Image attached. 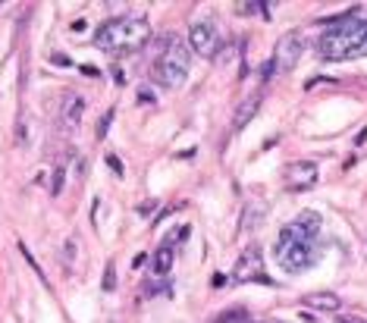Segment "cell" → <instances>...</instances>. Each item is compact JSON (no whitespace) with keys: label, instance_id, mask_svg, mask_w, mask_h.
<instances>
[{"label":"cell","instance_id":"obj_1","mask_svg":"<svg viewBox=\"0 0 367 323\" xmlns=\"http://www.w3.org/2000/svg\"><path fill=\"white\" fill-rule=\"evenodd\" d=\"M367 45V19L358 13L339 16L336 23H330V29L320 35L317 41V53L320 60H345L358 57L361 47Z\"/></svg>","mask_w":367,"mask_h":323},{"label":"cell","instance_id":"obj_2","mask_svg":"<svg viewBox=\"0 0 367 323\" xmlns=\"http://www.w3.org/2000/svg\"><path fill=\"white\" fill-rule=\"evenodd\" d=\"M147 38H151V23L145 16H117V19H107V23L97 25L95 47L107 53H126L145 47Z\"/></svg>","mask_w":367,"mask_h":323},{"label":"cell","instance_id":"obj_3","mask_svg":"<svg viewBox=\"0 0 367 323\" xmlns=\"http://www.w3.org/2000/svg\"><path fill=\"white\" fill-rule=\"evenodd\" d=\"M189 69H191V51L182 45V41L173 38L154 63L157 82H161L163 88H179V85L189 79Z\"/></svg>","mask_w":367,"mask_h":323},{"label":"cell","instance_id":"obj_4","mask_svg":"<svg viewBox=\"0 0 367 323\" xmlns=\"http://www.w3.org/2000/svg\"><path fill=\"white\" fill-rule=\"evenodd\" d=\"M276 261L289 273L311 270L320 261V245L317 242H276Z\"/></svg>","mask_w":367,"mask_h":323},{"label":"cell","instance_id":"obj_5","mask_svg":"<svg viewBox=\"0 0 367 323\" xmlns=\"http://www.w3.org/2000/svg\"><path fill=\"white\" fill-rule=\"evenodd\" d=\"M305 45H308V38H305V32L292 29L286 32V35L276 41V47H273V60H270V73H289V69H295V63L301 60V53H305Z\"/></svg>","mask_w":367,"mask_h":323},{"label":"cell","instance_id":"obj_6","mask_svg":"<svg viewBox=\"0 0 367 323\" xmlns=\"http://www.w3.org/2000/svg\"><path fill=\"white\" fill-rule=\"evenodd\" d=\"M189 51L204 60H213L220 53V32H217V25L211 19H198L189 29Z\"/></svg>","mask_w":367,"mask_h":323},{"label":"cell","instance_id":"obj_7","mask_svg":"<svg viewBox=\"0 0 367 323\" xmlns=\"http://www.w3.org/2000/svg\"><path fill=\"white\" fill-rule=\"evenodd\" d=\"M233 279L235 283H267V273H264V251L261 245H245V251L239 254L233 267Z\"/></svg>","mask_w":367,"mask_h":323},{"label":"cell","instance_id":"obj_8","mask_svg":"<svg viewBox=\"0 0 367 323\" xmlns=\"http://www.w3.org/2000/svg\"><path fill=\"white\" fill-rule=\"evenodd\" d=\"M320 213H314V211H305V213H298L295 220H289L286 226L279 229V239L276 242H314L317 239V232H320Z\"/></svg>","mask_w":367,"mask_h":323},{"label":"cell","instance_id":"obj_9","mask_svg":"<svg viewBox=\"0 0 367 323\" xmlns=\"http://www.w3.org/2000/svg\"><path fill=\"white\" fill-rule=\"evenodd\" d=\"M283 185H286L289 191L314 189V185H317V163H314V160L289 163L286 173H283Z\"/></svg>","mask_w":367,"mask_h":323},{"label":"cell","instance_id":"obj_10","mask_svg":"<svg viewBox=\"0 0 367 323\" xmlns=\"http://www.w3.org/2000/svg\"><path fill=\"white\" fill-rule=\"evenodd\" d=\"M261 101H264L261 95H248L242 104H239V110H235V117H233V132H242L245 125L254 119V113L261 110Z\"/></svg>","mask_w":367,"mask_h":323},{"label":"cell","instance_id":"obj_11","mask_svg":"<svg viewBox=\"0 0 367 323\" xmlns=\"http://www.w3.org/2000/svg\"><path fill=\"white\" fill-rule=\"evenodd\" d=\"M82 110H85V101H82L79 95H69L67 104H63V113H60V119H63V129H67V132H73L75 125H79Z\"/></svg>","mask_w":367,"mask_h":323},{"label":"cell","instance_id":"obj_12","mask_svg":"<svg viewBox=\"0 0 367 323\" xmlns=\"http://www.w3.org/2000/svg\"><path fill=\"white\" fill-rule=\"evenodd\" d=\"M173 245L169 242H163L161 248L154 251V254H151V273H154V276H167L169 270H173Z\"/></svg>","mask_w":367,"mask_h":323},{"label":"cell","instance_id":"obj_13","mask_svg":"<svg viewBox=\"0 0 367 323\" xmlns=\"http://www.w3.org/2000/svg\"><path fill=\"white\" fill-rule=\"evenodd\" d=\"M308 308H317V311H327V314H336L339 308H342V298L339 295H333V292H314V295H308Z\"/></svg>","mask_w":367,"mask_h":323},{"label":"cell","instance_id":"obj_14","mask_svg":"<svg viewBox=\"0 0 367 323\" xmlns=\"http://www.w3.org/2000/svg\"><path fill=\"white\" fill-rule=\"evenodd\" d=\"M264 213H267V204H264V201H257V204H248V207H245L242 229H254L257 223L264 220Z\"/></svg>","mask_w":367,"mask_h":323},{"label":"cell","instance_id":"obj_15","mask_svg":"<svg viewBox=\"0 0 367 323\" xmlns=\"http://www.w3.org/2000/svg\"><path fill=\"white\" fill-rule=\"evenodd\" d=\"M101 289H104V292H113V289H117V267H113V264H107V270H104Z\"/></svg>","mask_w":367,"mask_h":323},{"label":"cell","instance_id":"obj_16","mask_svg":"<svg viewBox=\"0 0 367 323\" xmlns=\"http://www.w3.org/2000/svg\"><path fill=\"white\" fill-rule=\"evenodd\" d=\"M63 191V167H54V176H51V195H60Z\"/></svg>","mask_w":367,"mask_h":323},{"label":"cell","instance_id":"obj_17","mask_svg":"<svg viewBox=\"0 0 367 323\" xmlns=\"http://www.w3.org/2000/svg\"><path fill=\"white\" fill-rule=\"evenodd\" d=\"M110 119H113V110L107 113V117H104L101 123H97V139H104V135H107V129H110Z\"/></svg>","mask_w":367,"mask_h":323},{"label":"cell","instance_id":"obj_18","mask_svg":"<svg viewBox=\"0 0 367 323\" xmlns=\"http://www.w3.org/2000/svg\"><path fill=\"white\" fill-rule=\"evenodd\" d=\"M339 323H358V320H352V317H339Z\"/></svg>","mask_w":367,"mask_h":323},{"label":"cell","instance_id":"obj_19","mask_svg":"<svg viewBox=\"0 0 367 323\" xmlns=\"http://www.w3.org/2000/svg\"><path fill=\"white\" fill-rule=\"evenodd\" d=\"M361 53H367V45H364V47H361ZM361 53H358V57H361Z\"/></svg>","mask_w":367,"mask_h":323},{"label":"cell","instance_id":"obj_20","mask_svg":"<svg viewBox=\"0 0 367 323\" xmlns=\"http://www.w3.org/2000/svg\"><path fill=\"white\" fill-rule=\"evenodd\" d=\"M239 323H257V320H239Z\"/></svg>","mask_w":367,"mask_h":323}]
</instances>
